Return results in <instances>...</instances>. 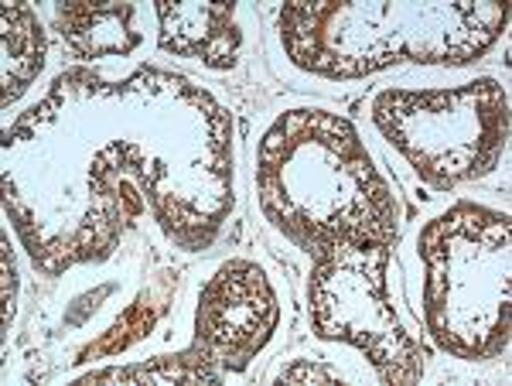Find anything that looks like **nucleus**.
<instances>
[{"label": "nucleus", "mask_w": 512, "mask_h": 386, "mask_svg": "<svg viewBox=\"0 0 512 386\" xmlns=\"http://www.w3.org/2000/svg\"><path fill=\"white\" fill-rule=\"evenodd\" d=\"M256 192L274 229L315 257L352 236L396 243V202L349 120L291 110L263 134Z\"/></svg>", "instance_id": "obj_1"}, {"label": "nucleus", "mask_w": 512, "mask_h": 386, "mask_svg": "<svg viewBox=\"0 0 512 386\" xmlns=\"http://www.w3.org/2000/svg\"><path fill=\"white\" fill-rule=\"evenodd\" d=\"M506 4H355L291 0L280 11V41L308 72L352 79L393 62H472L506 24Z\"/></svg>", "instance_id": "obj_2"}, {"label": "nucleus", "mask_w": 512, "mask_h": 386, "mask_svg": "<svg viewBox=\"0 0 512 386\" xmlns=\"http://www.w3.org/2000/svg\"><path fill=\"white\" fill-rule=\"evenodd\" d=\"M427 264L424 315L434 342L458 359L509 346V216L458 202L417 240Z\"/></svg>", "instance_id": "obj_3"}, {"label": "nucleus", "mask_w": 512, "mask_h": 386, "mask_svg": "<svg viewBox=\"0 0 512 386\" xmlns=\"http://www.w3.org/2000/svg\"><path fill=\"white\" fill-rule=\"evenodd\" d=\"M373 123L437 192L495 171L509 141V100L495 79L441 93L383 89Z\"/></svg>", "instance_id": "obj_4"}, {"label": "nucleus", "mask_w": 512, "mask_h": 386, "mask_svg": "<svg viewBox=\"0 0 512 386\" xmlns=\"http://www.w3.org/2000/svg\"><path fill=\"white\" fill-rule=\"evenodd\" d=\"M390 253L393 243L369 236L318 250L308 281V315L321 339L366 352L383 383H414L424 376L427 349L403 328L386 298Z\"/></svg>", "instance_id": "obj_5"}, {"label": "nucleus", "mask_w": 512, "mask_h": 386, "mask_svg": "<svg viewBox=\"0 0 512 386\" xmlns=\"http://www.w3.org/2000/svg\"><path fill=\"white\" fill-rule=\"evenodd\" d=\"M277 318L280 311L267 274L250 260H229L198 294L195 349L222 369H246L270 342Z\"/></svg>", "instance_id": "obj_6"}, {"label": "nucleus", "mask_w": 512, "mask_h": 386, "mask_svg": "<svg viewBox=\"0 0 512 386\" xmlns=\"http://www.w3.org/2000/svg\"><path fill=\"white\" fill-rule=\"evenodd\" d=\"M161 48L188 59H202L212 69L233 65L239 48L233 4H171L161 0Z\"/></svg>", "instance_id": "obj_7"}, {"label": "nucleus", "mask_w": 512, "mask_h": 386, "mask_svg": "<svg viewBox=\"0 0 512 386\" xmlns=\"http://www.w3.org/2000/svg\"><path fill=\"white\" fill-rule=\"evenodd\" d=\"M62 38L82 59L99 55H127L140 35L134 31V7L130 4H59L55 11Z\"/></svg>", "instance_id": "obj_8"}, {"label": "nucleus", "mask_w": 512, "mask_h": 386, "mask_svg": "<svg viewBox=\"0 0 512 386\" xmlns=\"http://www.w3.org/2000/svg\"><path fill=\"white\" fill-rule=\"evenodd\" d=\"M4 106L18 100L45 62V35L28 4H4Z\"/></svg>", "instance_id": "obj_9"}, {"label": "nucleus", "mask_w": 512, "mask_h": 386, "mask_svg": "<svg viewBox=\"0 0 512 386\" xmlns=\"http://www.w3.org/2000/svg\"><path fill=\"white\" fill-rule=\"evenodd\" d=\"M222 369L205 356L202 349H188L181 356H161L151 366H130V369H106V373L89 376V383H106V380H151V383H219Z\"/></svg>", "instance_id": "obj_10"}, {"label": "nucleus", "mask_w": 512, "mask_h": 386, "mask_svg": "<svg viewBox=\"0 0 512 386\" xmlns=\"http://www.w3.org/2000/svg\"><path fill=\"white\" fill-rule=\"evenodd\" d=\"M280 383H335L342 380V373L325 363H311V359H294L287 369L277 373Z\"/></svg>", "instance_id": "obj_11"}, {"label": "nucleus", "mask_w": 512, "mask_h": 386, "mask_svg": "<svg viewBox=\"0 0 512 386\" xmlns=\"http://www.w3.org/2000/svg\"><path fill=\"white\" fill-rule=\"evenodd\" d=\"M11 315H14V257L4 236V328L11 325Z\"/></svg>", "instance_id": "obj_12"}]
</instances>
